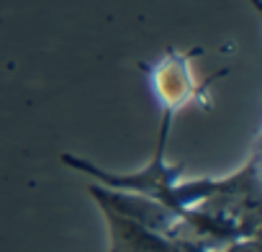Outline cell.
I'll list each match as a JSON object with an SVG mask.
<instances>
[{
    "label": "cell",
    "instance_id": "6da1fadb",
    "mask_svg": "<svg viewBox=\"0 0 262 252\" xmlns=\"http://www.w3.org/2000/svg\"><path fill=\"white\" fill-rule=\"evenodd\" d=\"M111 226L108 252H259V237L213 242L155 201L118 188H90Z\"/></svg>",
    "mask_w": 262,
    "mask_h": 252
},
{
    "label": "cell",
    "instance_id": "7a4b0ae2",
    "mask_svg": "<svg viewBox=\"0 0 262 252\" xmlns=\"http://www.w3.org/2000/svg\"><path fill=\"white\" fill-rule=\"evenodd\" d=\"M152 88L157 100L167 113H178L190 100L201 98V85L190 67V54L183 52H167L155 67H152Z\"/></svg>",
    "mask_w": 262,
    "mask_h": 252
}]
</instances>
